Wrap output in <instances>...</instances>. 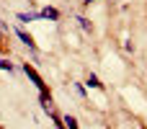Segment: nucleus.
Segmentation results:
<instances>
[{
  "instance_id": "7",
  "label": "nucleus",
  "mask_w": 147,
  "mask_h": 129,
  "mask_svg": "<svg viewBox=\"0 0 147 129\" xmlns=\"http://www.w3.org/2000/svg\"><path fill=\"white\" fill-rule=\"evenodd\" d=\"M0 70H8V72H10V70H13V65H10L8 59H0Z\"/></svg>"
},
{
  "instance_id": "6",
  "label": "nucleus",
  "mask_w": 147,
  "mask_h": 129,
  "mask_svg": "<svg viewBox=\"0 0 147 129\" xmlns=\"http://www.w3.org/2000/svg\"><path fill=\"white\" fill-rule=\"evenodd\" d=\"M88 85H90V88H96V91H103V83H101V80H98L93 72L88 75Z\"/></svg>"
},
{
  "instance_id": "3",
  "label": "nucleus",
  "mask_w": 147,
  "mask_h": 129,
  "mask_svg": "<svg viewBox=\"0 0 147 129\" xmlns=\"http://www.w3.org/2000/svg\"><path fill=\"white\" fill-rule=\"evenodd\" d=\"M39 18H49V21H59V10H57V8H44V10H39Z\"/></svg>"
},
{
  "instance_id": "5",
  "label": "nucleus",
  "mask_w": 147,
  "mask_h": 129,
  "mask_svg": "<svg viewBox=\"0 0 147 129\" xmlns=\"http://www.w3.org/2000/svg\"><path fill=\"white\" fill-rule=\"evenodd\" d=\"M16 18H18L21 23H28V21H36V18H39V13H18Z\"/></svg>"
},
{
  "instance_id": "2",
  "label": "nucleus",
  "mask_w": 147,
  "mask_h": 129,
  "mask_svg": "<svg viewBox=\"0 0 147 129\" xmlns=\"http://www.w3.org/2000/svg\"><path fill=\"white\" fill-rule=\"evenodd\" d=\"M16 36H18V39H21V41H23V44H26V47H28L31 52H36V41H34V39H31V36H28L26 31H21V28H16Z\"/></svg>"
},
{
  "instance_id": "4",
  "label": "nucleus",
  "mask_w": 147,
  "mask_h": 129,
  "mask_svg": "<svg viewBox=\"0 0 147 129\" xmlns=\"http://www.w3.org/2000/svg\"><path fill=\"white\" fill-rule=\"evenodd\" d=\"M62 127L65 129H78V119L67 114V116H62Z\"/></svg>"
},
{
  "instance_id": "10",
  "label": "nucleus",
  "mask_w": 147,
  "mask_h": 129,
  "mask_svg": "<svg viewBox=\"0 0 147 129\" xmlns=\"http://www.w3.org/2000/svg\"><path fill=\"white\" fill-rule=\"evenodd\" d=\"M85 3H93V0H85Z\"/></svg>"
},
{
  "instance_id": "1",
  "label": "nucleus",
  "mask_w": 147,
  "mask_h": 129,
  "mask_svg": "<svg viewBox=\"0 0 147 129\" xmlns=\"http://www.w3.org/2000/svg\"><path fill=\"white\" fill-rule=\"evenodd\" d=\"M23 72H26V75H28V80H31L36 88H39V93H41V96H49V91H47V83L41 80V75H39V72H36V70L28 65V62L23 65Z\"/></svg>"
},
{
  "instance_id": "9",
  "label": "nucleus",
  "mask_w": 147,
  "mask_h": 129,
  "mask_svg": "<svg viewBox=\"0 0 147 129\" xmlns=\"http://www.w3.org/2000/svg\"><path fill=\"white\" fill-rule=\"evenodd\" d=\"M0 31H3V34H8V26H5L3 21H0Z\"/></svg>"
},
{
  "instance_id": "11",
  "label": "nucleus",
  "mask_w": 147,
  "mask_h": 129,
  "mask_svg": "<svg viewBox=\"0 0 147 129\" xmlns=\"http://www.w3.org/2000/svg\"><path fill=\"white\" fill-rule=\"evenodd\" d=\"M0 49H3V41H0Z\"/></svg>"
},
{
  "instance_id": "8",
  "label": "nucleus",
  "mask_w": 147,
  "mask_h": 129,
  "mask_svg": "<svg viewBox=\"0 0 147 129\" xmlns=\"http://www.w3.org/2000/svg\"><path fill=\"white\" fill-rule=\"evenodd\" d=\"M78 21H80V26H83V28H85V31H90V23H88V18H83V16H80V18H78Z\"/></svg>"
}]
</instances>
